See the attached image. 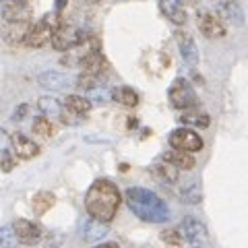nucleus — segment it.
<instances>
[{"label": "nucleus", "mask_w": 248, "mask_h": 248, "mask_svg": "<svg viewBox=\"0 0 248 248\" xmlns=\"http://www.w3.org/2000/svg\"><path fill=\"white\" fill-rule=\"evenodd\" d=\"M122 203V195L112 180L108 178H97L95 182L89 186L87 195H85V211L91 219L102 221V223H110L118 207Z\"/></svg>", "instance_id": "f257e3e1"}, {"label": "nucleus", "mask_w": 248, "mask_h": 248, "mask_svg": "<svg viewBox=\"0 0 248 248\" xmlns=\"http://www.w3.org/2000/svg\"><path fill=\"white\" fill-rule=\"evenodd\" d=\"M124 197H126L128 209L139 219H143L147 223H164L170 219V207L155 192L141 188V186H135V188H128Z\"/></svg>", "instance_id": "f03ea898"}, {"label": "nucleus", "mask_w": 248, "mask_h": 248, "mask_svg": "<svg viewBox=\"0 0 248 248\" xmlns=\"http://www.w3.org/2000/svg\"><path fill=\"white\" fill-rule=\"evenodd\" d=\"M60 21L62 19H58L56 15H46L44 19L33 23L25 46L27 48H42V46L52 42V35H54V31H56V27L60 25Z\"/></svg>", "instance_id": "7ed1b4c3"}, {"label": "nucleus", "mask_w": 248, "mask_h": 248, "mask_svg": "<svg viewBox=\"0 0 248 248\" xmlns=\"http://www.w3.org/2000/svg\"><path fill=\"white\" fill-rule=\"evenodd\" d=\"M170 104H172L176 110H192L197 106V93L192 89V85L186 79H176L172 85H170L168 91Z\"/></svg>", "instance_id": "20e7f679"}, {"label": "nucleus", "mask_w": 248, "mask_h": 248, "mask_svg": "<svg viewBox=\"0 0 248 248\" xmlns=\"http://www.w3.org/2000/svg\"><path fill=\"white\" fill-rule=\"evenodd\" d=\"M170 145H172V149H178V151L197 153V151H203L205 141L197 130L182 126V128L172 130V135H170Z\"/></svg>", "instance_id": "39448f33"}, {"label": "nucleus", "mask_w": 248, "mask_h": 248, "mask_svg": "<svg viewBox=\"0 0 248 248\" xmlns=\"http://www.w3.org/2000/svg\"><path fill=\"white\" fill-rule=\"evenodd\" d=\"M180 232L186 240V244L192 248H203L209 242V232L207 226L197 217H184L180 223Z\"/></svg>", "instance_id": "423d86ee"}, {"label": "nucleus", "mask_w": 248, "mask_h": 248, "mask_svg": "<svg viewBox=\"0 0 248 248\" xmlns=\"http://www.w3.org/2000/svg\"><path fill=\"white\" fill-rule=\"evenodd\" d=\"M31 27H33L31 21H2V40L9 46L25 44Z\"/></svg>", "instance_id": "0eeeda50"}, {"label": "nucleus", "mask_w": 248, "mask_h": 248, "mask_svg": "<svg viewBox=\"0 0 248 248\" xmlns=\"http://www.w3.org/2000/svg\"><path fill=\"white\" fill-rule=\"evenodd\" d=\"M199 31L203 33L207 40H219V37H226V25L219 15H213V13H199Z\"/></svg>", "instance_id": "6e6552de"}, {"label": "nucleus", "mask_w": 248, "mask_h": 248, "mask_svg": "<svg viewBox=\"0 0 248 248\" xmlns=\"http://www.w3.org/2000/svg\"><path fill=\"white\" fill-rule=\"evenodd\" d=\"M79 40H81V35H77V31L71 23L60 21V25L56 27V31H54V35H52V48L58 52H64L71 48V46L79 44Z\"/></svg>", "instance_id": "1a4fd4ad"}, {"label": "nucleus", "mask_w": 248, "mask_h": 248, "mask_svg": "<svg viewBox=\"0 0 248 248\" xmlns=\"http://www.w3.org/2000/svg\"><path fill=\"white\" fill-rule=\"evenodd\" d=\"M13 230H15V234H17V240L25 246H35L42 240V228L29 219L13 221Z\"/></svg>", "instance_id": "9d476101"}, {"label": "nucleus", "mask_w": 248, "mask_h": 248, "mask_svg": "<svg viewBox=\"0 0 248 248\" xmlns=\"http://www.w3.org/2000/svg\"><path fill=\"white\" fill-rule=\"evenodd\" d=\"M11 149L19 159H33V157L40 155V147L31 141L29 137L21 135V133L11 135Z\"/></svg>", "instance_id": "9b49d317"}, {"label": "nucleus", "mask_w": 248, "mask_h": 248, "mask_svg": "<svg viewBox=\"0 0 248 248\" xmlns=\"http://www.w3.org/2000/svg\"><path fill=\"white\" fill-rule=\"evenodd\" d=\"M79 64H81V73L93 75V77H97V79L104 73H108V68H110V64H108V60L104 58L102 52L91 54V56H85L83 60H79Z\"/></svg>", "instance_id": "f8f14e48"}, {"label": "nucleus", "mask_w": 248, "mask_h": 248, "mask_svg": "<svg viewBox=\"0 0 248 248\" xmlns=\"http://www.w3.org/2000/svg\"><path fill=\"white\" fill-rule=\"evenodd\" d=\"M151 172L159 178L161 182H166V184H174V182H178V170L174 164H170V161H157V164H153V168H151Z\"/></svg>", "instance_id": "ddd939ff"}, {"label": "nucleus", "mask_w": 248, "mask_h": 248, "mask_svg": "<svg viewBox=\"0 0 248 248\" xmlns=\"http://www.w3.org/2000/svg\"><path fill=\"white\" fill-rule=\"evenodd\" d=\"M164 159L170 161V164H174L178 170H184V172H188V170H192V168L197 166V159L192 157V153L178 151V149L166 153V157H164Z\"/></svg>", "instance_id": "4468645a"}, {"label": "nucleus", "mask_w": 248, "mask_h": 248, "mask_svg": "<svg viewBox=\"0 0 248 248\" xmlns=\"http://www.w3.org/2000/svg\"><path fill=\"white\" fill-rule=\"evenodd\" d=\"M176 42L180 46L184 60L197 62V46H195V40L190 37V33H186V31H176Z\"/></svg>", "instance_id": "2eb2a0df"}, {"label": "nucleus", "mask_w": 248, "mask_h": 248, "mask_svg": "<svg viewBox=\"0 0 248 248\" xmlns=\"http://www.w3.org/2000/svg\"><path fill=\"white\" fill-rule=\"evenodd\" d=\"M64 108L75 116H87L91 112V102L83 95H66L64 97Z\"/></svg>", "instance_id": "dca6fc26"}, {"label": "nucleus", "mask_w": 248, "mask_h": 248, "mask_svg": "<svg viewBox=\"0 0 248 248\" xmlns=\"http://www.w3.org/2000/svg\"><path fill=\"white\" fill-rule=\"evenodd\" d=\"M112 99L126 108H137L139 106V93L130 87H116L112 91Z\"/></svg>", "instance_id": "f3484780"}, {"label": "nucleus", "mask_w": 248, "mask_h": 248, "mask_svg": "<svg viewBox=\"0 0 248 248\" xmlns=\"http://www.w3.org/2000/svg\"><path fill=\"white\" fill-rule=\"evenodd\" d=\"M33 133L44 137V139H52V137H56L58 126L48 118V116H37L33 120Z\"/></svg>", "instance_id": "a211bd4d"}, {"label": "nucleus", "mask_w": 248, "mask_h": 248, "mask_svg": "<svg viewBox=\"0 0 248 248\" xmlns=\"http://www.w3.org/2000/svg\"><path fill=\"white\" fill-rule=\"evenodd\" d=\"M54 205H56V197H54L52 192H48V190H42V192H37V195L33 197V211L37 215L48 213Z\"/></svg>", "instance_id": "6ab92c4d"}, {"label": "nucleus", "mask_w": 248, "mask_h": 248, "mask_svg": "<svg viewBox=\"0 0 248 248\" xmlns=\"http://www.w3.org/2000/svg\"><path fill=\"white\" fill-rule=\"evenodd\" d=\"M184 124H190V126H197V128H207L211 118H209V114L203 112V110H186L180 118Z\"/></svg>", "instance_id": "aec40b11"}, {"label": "nucleus", "mask_w": 248, "mask_h": 248, "mask_svg": "<svg viewBox=\"0 0 248 248\" xmlns=\"http://www.w3.org/2000/svg\"><path fill=\"white\" fill-rule=\"evenodd\" d=\"M108 232V228H106V223H102V221H95V219H89L87 223L83 226V230H81V234L87 238V240H97V238H102L104 234Z\"/></svg>", "instance_id": "412c9836"}, {"label": "nucleus", "mask_w": 248, "mask_h": 248, "mask_svg": "<svg viewBox=\"0 0 248 248\" xmlns=\"http://www.w3.org/2000/svg\"><path fill=\"white\" fill-rule=\"evenodd\" d=\"M159 238L164 240L166 244H170V246H184V236H182V232H180V228H168V230H164L159 234Z\"/></svg>", "instance_id": "4be33fe9"}, {"label": "nucleus", "mask_w": 248, "mask_h": 248, "mask_svg": "<svg viewBox=\"0 0 248 248\" xmlns=\"http://www.w3.org/2000/svg\"><path fill=\"white\" fill-rule=\"evenodd\" d=\"M180 197H182V201H186V203L197 205L199 201H201V188H199V184H197V182L186 184L184 188L180 190Z\"/></svg>", "instance_id": "5701e85b"}, {"label": "nucleus", "mask_w": 248, "mask_h": 248, "mask_svg": "<svg viewBox=\"0 0 248 248\" xmlns=\"http://www.w3.org/2000/svg\"><path fill=\"white\" fill-rule=\"evenodd\" d=\"M164 11L170 19H172L176 25H182V23H186V13L182 6H178V4H172V2H164Z\"/></svg>", "instance_id": "b1692460"}, {"label": "nucleus", "mask_w": 248, "mask_h": 248, "mask_svg": "<svg viewBox=\"0 0 248 248\" xmlns=\"http://www.w3.org/2000/svg\"><path fill=\"white\" fill-rule=\"evenodd\" d=\"M40 83L44 85V87H50V89H60L62 85L66 83V79L62 75H58V73H44L42 77H40Z\"/></svg>", "instance_id": "393cba45"}, {"label": "nucleus", "mask_w": 248, "mask_h": 248, "mask_svg": "<svg viewBox=\"0 0 248 248\" xmlns=\"http://www.w3.org/2000/svg\"><path fill=\"white\" fill-rule=\"evenodd\" d=\"M17 244H19V240H17V234H15L13 226H4L2 232H0V246L2 248H15Z\"/></svg>", "instance_id": "a878e982"}, {"label": "nucleus", "mask_w": 248, "mask_h": 248, "mask_svg": "<svg viewBox=\"0 0 248 248\" xmlns=\"http://www.w3.org/2000/svg\"><path fill=\"white\" fill-rule=\"evenodd\" d=\"M40 110L44 112V114H56V116H62V106L56 102V99H50V97H44V99H40Z\"/></svg>", "instance_id": "bb28decb"}, {"label": "nucleus", "mask_w": 248, "mask_h": 248, "mask_svg": "<svg viewBox=\"0 0 248 248\" xmlns=\"http://www.w3.org/2000/svg\"><path fill=\"white\" fill-rule=\"evenodd\" d=\"M0 161H2V172H11V170L17 166L19 157L13 153V149H2V157H0Z\"/></svg>", "instance_id": "cd10ccee"}, {"label": "nucleus", "mask_w": 248, "mask_h": 248, "mask_svg": "<svg viewBox=\"0 0 248 248\" xmlns=\"http://www.w3.org/2000/svg\"><path fill=\"white\" fill-rule=\"evenodd\" d=\"M97 77H93V75H87V73H81L79 77H77V87L79 89H93L97 85Z\"/></svg>", "instance_id": "c85d7f7f"}, {"label": "nucleus", "mask_w": 248, "mask_h": 248, "mask_svg": "<svg viewBox=\"0 0 248 248\" xmlns=\"http://www.w3.org/2000/svg\"><path fill=\"white\" fill-rule=\"evenodd\" d=\"M93 248H120V244L118 242H104V244H97Z\"/></svg>", "instance_id": "c756f323"}, {"label": "nucleus", "mask_w": 248, "mask_h": 248, "mask_svg": "<svg viewBox=\"0 0 248 248\" xmlns=\"http://www.w3.org/2000/svg\"><path fill=\"white\" fill-rule=\"evenodd\" d=\"M25 112H27V106H21V112L17 110V114L13 116V120H23V116H25Z\"/></svg>", "instance_id": "7c9ffc66"}, {"label": "nucleus", "mask_w": 248, "mask_h": 248, "mask_svg": "<svg viewBox=\"0 0 248 248\" xmlns=\"http://www.w3.org/2000/svg\"><path fill=\"white\" fill-rule=\"evenodd\" d=\"M64 4H66V0H58V9H64Z\"/></svg>", "instance_id": "2f4dec72"}, {"label": "nucleus", "mask_w": 248, "mask_h": 248, "mask_svg": "<svg viewBox=\"0 0 248 248\" xmlns=\"http://www.w3.org/2000/svg\"><path fill=\"white\" fill-rule=\"evenodd\" d=\"M89 2H99V0H89Z\"/></svg>", "instance_id": "473e14b6"}]
</instances>
